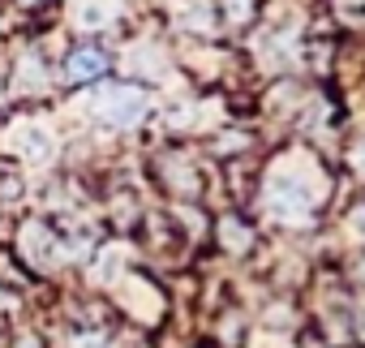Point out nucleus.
<instances>
[{"label":"nucleus","mask_w":365,"mask_h":348,"mask_svg":"<svg viewBox=\"0 0 365 348\" xmlns=\"http://www.w3.org/2000/svg\"><path fill=\"white\" fill-rule=\"evenodd\" d=\"M314 203H318V190H309V177H297V172H279L267 190V207L279 220H301L314 211Z\"/></svg>","instance_id":"nucleus-1"},{"label":"nucleus","mask_w":365,"mask_h":348,"mask_svg":"<svg viewBox=\"0 0 365 348\" xmlns=\"http://www.w3.org/2000/svg\"><path fill=\"white\" fill-rule=\"evenodd\" d=\"M99 108L108 112V121H116V125H133V121H142L146 99H142V91H133V86H108V91L99 95Z\"/></svg>","instance_id":"nucleus-2"},{"label":"nucleus","mask_w":365,"mask_h":348,"mask_svg":"<svg viewBox=\"0 0 365 348\" xmlns=\"http://www.w3.org/2000/svg\"><path fill=\"white\" fill-rule=\"evenodd\" d=\"M65 73H69V82H95L99 73H108V56L99 48H73Z\"/></svg>","instance_id":"nucleus-3"},{"label":"nucleus","mask_w":365,"mask_h":348,"mask_svg":"<svg viewBox=\"0 0 365 348\" xmlns=\"http://www.w3.org/2000/svg\"><path fill=\"white\" fill-rule=\"evenodd\" d=\"M250 241H254V237H250V228H245L237 215L220 220V245H224L228 254H245V250H250Z\"/></svg>","instance_id":"nucleus-4"},{"label":"nucleus","mask_w":365,"mask_h":348,"mask_svg":"<svg viewBox=\"0 0 365 348\" xmlns=\"http://www.w3.org/2000/svg\"><path fill=\"white\" fill-rule=\"evenodd\" d=\"M0 348H5V331H0Z\"/></svg>","instance_id":"nucleus-5"}]
</instances>
